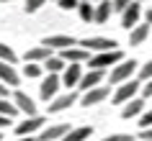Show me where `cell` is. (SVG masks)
Here are the masks:
<instances>
[{
    "mask_svg": "<svg viewBox=\"0 0 152 141\" xmlns=\"http://www.w3.org/2000/svg\"><path fill=\"white\" fill-rule=\"evenodd\" d=\"M134 72H137V62L134 59H124V62H119L111 69L108 82H111V85H124V82H129V80H134Z\"/></svg>",
    "mask_w": 152,
    "mask_h": 141,
    "instance_id": "1",
    "label": "cell"
},
{
    "mask_svg": "<svg viewBox=\"0 0 152 141\" xmlns=\"http://www.w3.org/2000/svg\"><path fill=\"white\" fill-rule=\"evenodd\" d=\"M77 46H83L85 51H96V54H103V51H116L119 44L113 39H106V36H88V39H83Z\"/></svg>",
    "mask_w": 152,
    "mask_h": 141,
    "instance_id": "2",
    "label": "cell"
},
{
    "mask_svg": "<svg viewBox=\"0 0 152 141\" xmlns=\"http://www.w3.org/2000/svg\"><path fill=\"white\" fill-rule=\"evenodd\" d=\"M119 62H124V54H121V49H116V51H103V54H96L90 56V69H101L103 72L106 67H116Z\"/></svg>",
    "mask_w": 152,
    "mask_h": 141,
    "instance_id": "3",
    "label": "cell"
},
{
    "mask_svg": "<svg viewBox=\"0 0 152 141\" xmlns=\"http://www.w3.org/2000/svg\"><path fill=\"white\" fill-rule=\"evenodd\" d=\"M142 90V85L137 82V80H129V82H124V85L116 87V93H113V103L116 105H126L129 100H134L137 93Z\"/></svg>",
    "mask_w": 152,
    "mask_h": 141,
    "instance_id": "4",
    "label": "cell"
},
{
    "mask_svg": "<svg viewBox=\"0 0 152 141\" xmlns=\"http://www.w3.org/2000/svg\"><path fill=\"white\" fill-rule=\"evenodd\" d=\"M59 87H62V77L59 74H49V77L41 80V85H39V95H41V100H54L57 93H59Z\"/></svg>",
    "mask_w": 152,
    "mask_h": 141,
    "instance_id": "5",
    "label": "cell"
},
{
    "mask_svg": "<svg viewBox=\"0 0 152 141\" xmlns=\"http://www.w3.org/2000/svg\"><path fill=\"white\" fill-rule=\"evenodd\" d=\"M80 41L75 39V36H67V33H57V36H47V39L41 41V46H49V49H59V51H64V49H72L77 46Z\"/></svg>",
    "mask_w": 152,
    "mask_h": 141,
    "instance_id": "6",
    "label": "cell"
},
{
    "mask_svg": "<svg viewBox=\"0 0 152 141\" xmlns=\"http://www.w3.org/2000/svg\"><path fill=\"white\" fill-rule=\"evenodd\" d=\"M41 128H44V118L34 116V118H23V121L16 126V133H18V139H23V136H34V133L41 131Z\"/></svg>",
    "mask_w": 152,
    "mask_h": 141,
    "instance_id": "7",
    "label": "cell"
},
{
    "mask_svg": "<svg viewBox=\"0 0 152 141\" xmlns=\"http://www.w3.org/2000/svg\"><path fill=\"white\" fill-rule=\"evenodd\" d=\"M108 93H111L108 87H101V85H98V87L88 90V93L80 98V105H83V108H93V105H98V103H103L106 98H108Z\"/></svg>",
    "mask_w": 152,
    "mask_h": 141,
    "instance_id": "8",
    "label": "cell"
},
{
    "mask_svg": "<svg viewBox=\"0 0 152 141\" xmlns=\"http://www.w3.org/2000/svg\"><path fill=\"white\" fill-rule=\"evenodd\" d=\"M13 103H16L18 113H26V118L39 116V113H36V103H34V98H28V95H26V93H21V90H18V93L13 95Z\"/></svg>",
    "mask_w": 152,
    "mask_h": 141,
    "instance_id": "9",
    "label": "cell"
},
{
    "mask_svg": "<svg viewBox=\"0 0 152 141\" xmlns=\"http://www.w3.org/2000/svg\"><path fill=\"white\" fill-rule=\"evenodd\" d=\"M139 18H142V8H139V3H132V5L121 13V26H124L126 31H132V28L139 26Z\"/></svg>",
    "mask_w": 152,
    "mask_h": 141,
    "instance_id": "10",
    "label": "cell"
},
{
    "mask_svg": "<svg viewBox=\"0 0 152 141\" xmlns=\"http://www.w3.org/2000/svg\"><path fill=\"white\" fill-rule=\"evenodd\" d=\"M59 56L64 59V64H83V62H90V51H85L83 46L64 49V51H59Z\"/></svg>",
    "mask_w": 152,
    "mask_h": 141,
    "instance_id": "11",
    "label": "cell"
},
{
    "mask_svg": "<svg viewBox=\"0 0 152 141\" xmlns=\"http://www.w3.org/2000/svg\"><path fill=\"white\" fill-rule=\"evenodd\" d=\"M70 131L67 123H57V126H49V128H41L39 131V141H62Z\"/></svg>",
    "mask_w": 152,
    "mask_h": 141,
    "instance_id": "12",
    "label": "cell"
},
{
    "mask_svg": "<svg viewBox=\"0 0 152 141\" xmlns=\"http://www.w3.org/2000/svg\"><path fill=\"white\" fill-rule=\"evenodd\" d=\"M77 103V93H64V95H57L54 100L49 103V113H59V110H67Z\"/></svg>",
    "mask_w": 152,
    "mask_h": 141,
    "instance_id": "13",
    "label": "cell"
},
{
    "mask_svg": "<svg viewBox=\"0 0 152 141\" xmlns=\"http://www.w3.org/2000/svg\"><path fill=\"white\" fill-rule=\"evenodd\" d=\"M49 56H54V51L49 46H31L28 51H26V64H44L49 59Z\"/></svg>",
    "mask_w": 152,
    "mask_h": 141,
    "instance_id": "14",
    "label": "cell"
},
{
    "mask_svg": "<svg viewBox=\"0 0 152 141\" xmlns=\"http://www.w3.org/2000/svg\"><path fill=\"white\" fill-rule=\"evenodd\" d=\"M0 82H3L5 87H18V82H21V74L16 72V67H13V64L0 62Z\"/></svg>",
    "mask_w": 152,
    "mask_h": 141,
    "instance_id": "15",
    "label": "cell"
},
{
    "mask_svg": "<svg viewBox=\"0 0 152 141\" xmlns=\"http://www.w3.org/2000/svg\"><path fill=\"white\" fill-rule=\"evenodd\" d=\"M83 80V67L80 64H67V69L62 72V85L64 87H77Z\"/></svg>",
    "mask_w": 152,
    "mask_h": 141,
    "instance_id": "16",
    "label": "cell"
},
{
    "mask_svg": "<svg viewBox=\"0 0 152 141\" xmlns=\"http://www.w3.org/2000/svg\"><path fill=\"white\" fill-rule=\"evenodd\" d=\"M101 80H103V72H101V69H88L85 74H83V80H80V85H77V90L88 93V90H93V87L101 85Z\"/></svg>",
    "mask_w": 152,
    "mask_h": 141,
    "instance_id": "17",
    "label": "cell"
},
{
    "mask_svg": "<svg viewBox=\"0 0 152 141\" xmlns=\"http://www.w3.org/2000/svg\"><path fill=\"white\" fill-rule=\"evenodd\" d=\"M144 113V100L142 98H134V100H129L126 105H121V118H137V116H142Z\"/></svg>",
    "mask_w": 152,
    "mask_h": 141,
    "instance_id": "18",
    "label": "cell"
},
{
    "mask_svg": "<svg viewBox=\"0 0 152 141\" xmlns=\"http://www.w3.org/2000/svg\"><path fill=\"white\" fill-rule=\"evenodd\" d=\"M150 31H152V28H150L147 23H139L137 28H132V31H129V44H132V46H139L142 41H147Z\"/></svg>",
    "mask_w": 152,
    "mask_h": 141,
    "instance_id": "19",
    "label": "cell"
},
{
    "mask_svg": "<svg viewBox=\"0 0 152 141\" xmlns=\"http://www.w3.org/2000/svg\"><path fill=\"white\" fill-rule=\"evenodd\" d=\"M90 133H93V128H90V126H77V128H70V131H67V136H64L62 141H88Z\"/></svg>",
    "mask_w": 152,
    "mask_h": 141,
    "instance_id": "20",
    "label": "cell"
},
{
    "mask_svg": "<svg viewBox=\"0 0 152 141\" xmlns=\"http://www.w3.org/2000/svg\"><path fill=\"white\" fill-rule=\"evenodd\" d=\"M41 67H44V69L49 72V74H59V72H64L67 69V64H64V59L59 54H54V56H49L47 62L41 64Z\"/></svg>",
    "mask_w": 152,
    "mask_h": 141,
    "instance_id": "21",
    "label": "cell"
},
{
    "mask_svg": "<svg viewBox=\"0 0 152 141\" xmlns=\"http://www.w3.org/2000/svg\"><path fill=\"white\" fill-rule=\"evenodd\" d=\"M77 16H80L83 23H96V5H93V3H83V0H80Z\"/></svg>",
    "mask_w": 152,
    "mask_h": 141,
    "instance_id": "22",
    "label": "cell"
},
{
    "mask_svg": "<svg viewBox=\"0 0 152 141\" xmlns=\"http://www.w3.org/2000/svg\"><path fill=\"white\" fill-rule=\"evenodd\" d=\"M113 8H111V0H103V3H98L96 5V23H106L108 18H111Z\"/></svg>",
    "mask_w": 152,
    "mask_h": 141,
    "instance_id": "23",
    "label": "cell"
},
{
    "mask_svg": "<svg viewBox=\"0 0 152 141\" xmlns=\"http://www.w3.org/2000/svg\"><path fill=\"white\" fill-rule=\"evenodd\" d=\"M0 116H3V118H10V121H13V118L18 116L16 103H10L8 98H0Z\"/></svg>",
    "mask_w": 152,
    "mask_h": 141,
    "instance_id": "24",
    "label": "cell"
},
{
    "mask_svg": "<svg viewBox=\"0 0 152 141\" xmlns=\"http://www.w3.org/2000/svg\"><path fill=\"white\" fill-rule=\"evenodd\" d=\"M0 62H5V64H13L16 67V62H18V56H16V51L8 46V44H3L0 41Z\"/></svg>",
    "mask_w": 152,
    "mask_h": 141,
    "instance_id": "25",
    "label": "cell"
},
{
    "mask_svg": "<svg viewBox=\"0 0 152 141\" xmlns=\"http://www.w3.org/2000/svg\"><path fill=\"white\" fill-rule=\"evenodd\" d=\"M41 72H44L41 64H26V67H23V77L34 80V77H41Z\"/></svg>",
    "mask_w": 152,
    "mask_h": 141,
    "instance_id": "26",
    "label": "cell"
},
{
    "mask_svg": "<svg viewBox=\"0 0 152 141\" xmlns=\"http://www.w3.org/2000/svg\"><path fill=\"white\" fill-rule=\"evenodd\" d=\"M44 3H47V0H26L23 10H26V13H36V10H39L41 5H44Z\"/></svg>",
    "mask_w": 152,
    "mask_h": 141,
    "instance_id": "27",
    "label": "cell"
},
{
    "mask_svg": "<svg viewBox=\"0 0 152 141\" xmlns=\"http://www.w3.org/2000/svg\"><path fill=\"white\" fill-rule=\"evenodd\" d=\"M139 80H142V82L152 80V59H150L147 64H144V67H139Z\"/></svg>",
    "mask_w": 152,
    "mask_h": 141,
    "instance_id": "28",
    "label": "cell"
},
{
    "mask_svg": "<svg viewBox=\"0 0 152 141\" xmlns=\"http://www.w3.org/2000/svg\"><path fill=\"white\" fill-rule=\"evenodd\" d=\"M129 5H132V0H111V8L116 10V13H124Z\"/></svg>",
    "mask_w": 152,
    "mask_h": 141,
    "instance_id": "29",
    "label": "cell"
},
{
    "mask_svg": "<svg viewBox=\"0 0 152 141\" xmlns=\"http://www.w3.org/2000/svg\"><path fill=\"white\" fill-rule=\"evenodd\" d=\"M57 5H59L62 10H75L77 5H80V0H59Z\"/></svg>",
    "mask_w": 152,
    "mask_h": 141,
    "instance_id": "30",
    "label": "cell"
},
{
    "mask_svg": "<svg viewBox=\"0 0 152 141\" xmlns=\"http://www.w3.org/2000/svg\"><path fill=\"white\" fill-rule=\"evenodd\" d=\"M139 123H142V128H150V126H152V108L144 110L142 116H139Z\"/></svg>",
    "mask_w": 152,
    "mask_h": 141,
    "instance_id": "31",
    "label": "cell"
},
{
    "mask_svg": "<svg viewBox=\"0 0 152 141\" xmlns=\"http://www.w3.org/2000/svg\"><path fill=\"white\" fill-rule=\"evenodd\" d=\"M101 141H134L129 133H111V136H106V139H101Z\"/></svg>",
    "mask_w": 152,
    "mask_h": 141,
    "instance_id": "32",
    "label": "cell"
},
{
    "mask_svg": "<svg viewBox=\"0 0 152 141\" xmlns=\"http://www.w3.org/2000/svg\"><path fill=\"white\" fill-rule=\"evenodd\" d=\"M139 93H142V100H144V98H152V80H147V82H144Z\"/></svg>",
    "mask_w": 152,
    "mask_h": 141,
    "instance_id": "33",
    "label": "cell"
},
{
    "mask_svg": "<svg viewBox=\"0 0 152 141\" xmlns=\"http://www.w3.org/2000/svg\"><path fill=\"white\" fill-rule=\"evenodd\" d=\"M142 141H152V128H144L142 131Z\"/></svg>",
    "mask_w": 152,
    "mask_h": 141,
    "instance_id": "34",
    "label": "cell"
},
{
    "mask_svg": "<svg viewBox=\"0 0 152 141\" xmlns=\"http://www.w3.org/2000/svg\"><path fill=\"white\" fill-rule=\"evenodd\" d=\"M144 21H147V26H152V8L144 10Z\"/></svg>",
    "mask_w": 152,
    "mask_h": 141,
    "instance_id": "35",
    "label": "cell"
},
{
    "mask_svg": "<svg viewBox=\"0 0 152 141\" xmlns=\"http://www.w3.org/2000/svg\"><path fill=\"white\" fill-rule=\"evenodd\" d=\"M0 98H8V87L3 85V82H0Z\"/></svg>",
    "mask_w": 152,
    "mask_h": 141,
    "instance_id": "36",
    "label": "cell"
},
{
    "mask_svg": "<svg viewBox=\"0 0 152 141\" xmlns=\"http://www.w3.org/2000/svg\"><path fill=\"white\" fill-rule=\"evenodd\" d=\"M8 123H10V118H3V116H0V128H5Z\"/></svg>",
    "mask_w": 152,
    "mask_h": 141,
    "instance_id": "37",
    "label": "cell"
},
{
    "mask_svg": "<svg viewBox=\"0 0 152 141\" xmlns=\"http://www.w3.org/2000/svg\"><path fill=\"white\" fill-rule=\"evenodd\" d=\"M16 141H39V139H34V136H23V139H16Z\"/></svg>",
    "mask_w": 152,
    "mask_h": 141,
    "instance_id": "38",
    "label": "cell"
},
{
    "mask_svg": "<svg viewBox=\"0 0 152 141\" xmlns=\"http://www.w3.org/2000/svg\"><path fill=\"white\" fill-rule=\"evenodd\" d=\"M83 3H93V5H98V3H103V0H83Z\"/></svg>",
    "mask_w": 152,
    "mask_h": 141,
    "instance_id": "39",
    "label": "cell"
},
{
    "mask_svg": "<svg viewBox=\"0 0 152 141\" xmlns=\"http://www.w3.org/2000/svg\"><path fill=\"white\" fill-rule=\"evenodd\" d=\"M0 3H13V0H0Z\"/></svg>",
    "mask_w": 152,
    "mask_h": 141,
    "instance_id": "40",
    "label": "cell"
},
{
    "mask_svg": "<svg viewBox=\"0 0 152 141\" xmlns=\"http://www.w3.org/2000/svg\"><path fill=\"white\" fill-rule=\"evenodd\" d=\"M137 3H147V0H137Z\"/></svg>",
    "mask_w": 152,
    "mask_h": 141,
    "instance_id": "41",
    "label": "cell"
},
{
    "mask_svg": "<svg viewBox=\"0 0 152 141\" xmlns=\"http://www.w3.org/2000/svg\"><path fill=\"white\" fill-rule=\"evenodd\" d=\"M54 3H59V0H54Z\"/></svg>",
    "mask_w": 152,
    "mask_h": 141,
    "instance_id": "42",
    "label": "cell"
},
{
    "mask_svg": "<svg viewBox=\"0 0 152 141\" xmlns=\"http://www.w3.org/2000/svg\"><path fill=\"white\" fill-rule=\"evenodd\" d=\"M0 141H3V136H0Z\"/></svg>",
    "mask_w": 152,
    "mask_h": 141,
    "instance_id": "43",
    "label": "cell"
}]
</instances>
